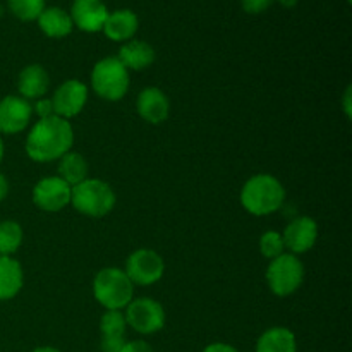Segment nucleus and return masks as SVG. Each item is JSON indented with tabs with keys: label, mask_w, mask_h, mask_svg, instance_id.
<instances>
[{
	"label": "nucleus",
	"mask_w": 352,
	"mask_h": 352,
	"mask_svg": "<svg viewBox=\"0 0 352 352\" xmlns=\"http://www.w3.org/2000/svg\"><path fill=\"white\" fill-rule=\"evenodd\" d=\"M74 144V129L71 122L58 116L38 119L26 138L28 157L38 164L58 160Z\"/></svg>",
	"instance_id": "1"
},
{
	"label": "nucleus",
	"mask_w": 352,
	"mask_h": 352,
	"mask_svg": "<svg viewBox=\"0 0 352 352\" xmlns=\"http://www.w3.org/2000/svg\"><path fill=\"white\" fill-rule=\"evenodd\" d=\"M285 201L284 184L270 174H256L246 181L241 191V205L248 213L265 217L282 208Z\"/></svg>",
	"instance_id": "2"
},
{
	"label": "nucleus",
	"mask_w": 352,
	"mask_h": 352,
	"mask_svg": "<svg viewBox=\"0 0 352 352\" xmlns=\"http://www.w3.org/2000/svg\"><path fill=\"white\" fill-rule=\"evenodd\" d=\"M93 296L105 309L120 311L133 301L134 284L120 268H103L93 278Z\"/></svg>",
	"instance_id": "3"
},
{
	"label": "nucleus",
	"mask_w": 352,
	"mask_h": 352,
	"mask_svg": "<svg viewBox=\"0 0 352 352\" xmlns=\"http://www.w3.org/2000/svg\"><path fill=\"white\" fill-rule=\"evenodd\" d=\"M116 201L117 198L113 189L102 179L88 177L72 188L71 205L79 213L91 219L109 215L116 206Z\"/></svg>",
	"instance_id": "4"
},
{
	"label": "nucleus",
	"mask_w": 352,
	"mask_h": 352,
	"mask_svg": "<svg viewBox=\"0 0 352 352\" xmlns=\"http://www.w3.org/2000/svg\"><path fill=\"white\" fill-rule=\"evenodd\" d=\"M129 71L117 57H105L91 71V88L100 98L117 102L129 91Z\"/></svg>",
	"instance_id": "5"
},
{
	"label": "nucleus",
	"mask_w": 352,
	"mask_h": 352,
	"mask_svg": "<svg viewBox=\"0 0 352 352\" xmlns=\"http://www.w3.org/2000/svg\"><path fill=\"white\" fill-rule=\"evenodd\" d=\"M305 280V265L296 254L284 253L270 261L267 268V282L270 291L278 298H287L301 287Z\"/></svg>",
	"instance_id": "6"
},
{
	"label": "nucleus",
	"mask_w": 352,
	"mask_h": 352,
	"mask_svg": "<svg viewBox=\"0 0 352 352\" xmlns=\"http://www.w3.org/2000/svg\"><path fill=\"white\" fill-rule=\"evenodd\" d=\"M126 322L127 327L141 336H151L164 329L165 325V309L158 301L151 298L133 299L126 306Z\"/></svg>",
	"instance_id": "7"
},
{
	"label": "nucleus",
	"mask_w": 352,
	"mask_h": 352,
	"mask_svg": "<svg viewBox=\"0 0 352 352\" xmlns=\"http://www.w3.org/2000/svg\"><path fill=\"white\" fill-rule=\"evenodd\" d=\"M126 275L134 285H153L164 277L165 263L164 258L153 250L141 248L129 254L126 261Z\"/></svg>",
	"instance_id": "8"
},
{
	"label": "nucleus",
	"mask_w": 352,
	"mask_h": 352,
	"mask_svg": "<svg viewBox=\"0 0 352 352\" xmlns=\"http://www.w3.org/2000/svg\"><path fill=\"white\" fill-rule=\"evenodd\" d=\"M72 188L58 175L40 179L33 188V203L43 212H60L71 205Z\"/></svg>",
	"instance_id": "9"
},
{
	"label": "nucleus",
	"mask_w": 352,
	"mask_h": 352,
	"mask_svg": "<svg viewBox=\"0 0 352 352\" xmlns=\"http://www.w3.org/2000/svg\"><path fill=\"white\" fill-rule=\"evenodd\" d=\"M55 116L69 120L82 112L86 102H88V86L78 79H67L55 89L52 96Z\"/></svg>",
	"instance_id": "10"
},
{
	"label": "nucleus",
	"mask_w": 352,
	"mask_h": 352,
	"mask_svg": "<svg viewBox=\"0 0 352 352\" xmlns=\"http://www.w3.org/2000/svg\"><path fill=\"white\" fill-rule=\"evenodd\" d=\"M33 107L19 95H7L0 100V134H19L30 126Z\"/></svg>",
	"instance_id": "11"
},
{
	"label": "nucleus",
	"mask_w": 352,
	"mask_h": 352,
	"mask_svg": "<svg viewBox=\"0 0 352 352\" xmlns=\"http://www.w3.org/2000/svg\"><path fill=\"white\" fill-rule=\"evenodd\" d=\"M284 246L291 254H302L315 246L318 239V223L311 217H296L287 223L284 234Z\"/></svg>",
	"instance_id": "12"
},
{
	"label": "nucleus",
	"mask_w": 352,
	"mask_h": 352,
	"mask_svg": "<svg viewBox=\"0 0 352 352\" xmlns=\"http://www.w3.org/2000/svg\"><path fill=\"white\" fill-rule=\"evenodd\" d=\"M69 14H71L72 24L81 31L98 33L105 26L110 12L103 0H74Z\"/></svg>",
	"instance_id": "13"
},
{
	"label": "nucleus",
	"mask_w": 352,
	"mask_h": 352,
	"mask_svg": "<svg viewBox=\"0 0 352 352\" xmlns=\"http://www.w3.org/2000/svg\"><path fill=\"white\" fill-rule=\"evenodd\" d=\"M136 107L141 119L146 120L148 124H153V126L165 122L168 119V113H170V102H168L167 95L155 86L144 88L140 93Z\"/></svg>",
	"instance_id": "14"
},
{
	"label": "nucleus",
	"mask_w": 352,
	"mask_h": 352,
	"mask_svg": "<svg viewBox=\"0 0 352 352\" xmlns=\"http://www.w3.org/2000/svg\"><path fill=\"white\" fill-rule=\"evenodd\" d=\"M50 88V76L40 64L26 65L17 78V91L24 100H40Z\"/></svg>",
	"instance_id": "15"
},
{
	"label": "nucleus",
	"mask_w": 352,
	"mask_h": 352,
	"mask_svg": "<svg viewBox=\"0 0 352 352\" xmlns=\"http://www.w3.org/2000/svg\"><path fill=\"white\" fill-rule=\"evenodd\" d=\"M138 28H140V19H138L136 12H133L131 9H119L109 14L102 31L109 40L126 43V41L133 40L134 34L138 33Z\"/></svg>",
	"instance_id": "16"
},
{
	"label": "nucleus",
	"mask_w": 352,
	"mask_h": 352,
	"mask_svg": "<svg viewBox=\"0 0 352 352\" xmlns=\"http://www.w3.org/2000/svg\"><path fill=\"white\" fill-rule=\"evenodd\" d=\"M127 71H143L155 62V50L150 43L141 40H129L120 47L117 55Z\"/></svg>",
	"instance_id": "17"
},
{
	"label": "nucleus",
	"mask_w": 352,
	"mask_h": 352,
	"mask_svg": "<svg viewBox=\"0 0 352 352\" xmlns=\"http://www.w3.org/2000/svg\"><path fill=\"white\" fill-rule=\"evenodd\" d=\"M36 21L40 30L48 38H65L74 30L71 14L60 7H45Z\"/></svg>",
	"instance_id": "18"
},
{
	"label": "nucleus",
	"mask_w": 352,
	"mask_h": 352,
	"mask_svg": "<svg viewBox=\"0 0 352 352\" xmlns=\"http://www.w3.org/2000/svg\"><path fill=\"white\" fill-rule=\"evenodd\" d=\"M24 284L23 267L12 256H0V301L14 299Z\"/></svg>",
	"instance_id": "19"
},
{
	"label": "nucleus",
	"mask_w": 352,
	"mask_h": 352,
	"mask_svg": "<svg viewBox=\"0 0 352 352\" xmlns=\"http://www.w3.org/2000/svg\"><path fill=\"white\" fill-rule=\"evenodd\" d=\"M254 352H298V340L292 330L274 327L261 333Z\"/></svg>",
	"instance_id": "20"
},
{
	"label": "nucleus",
	"mask_w": 352,
	"mask_h": 352,
	"mask_svg": "<svg viewBox=\"0 0 352 352\" xmlns=\"http://www.w3.org/2000/svg\"><path fill=\"white\" fill-rule=\"evenodd\" d=\"M88 162L81 153L67 151L64 157L58 158V177L67 182L71 188H74L79 182L88 179Z\"/></svg>",
	"instance_id": "21"
},
{
	"label": "nucleus",
	"mask_w": 352,
	"mask_h": 352,
	"mask_svg": "<svg viewBox=\"0 0 352 352\" xmlns=\"http://www.w3.org/2000/svg\"><path fill=\"white\" fill-rule=\"evenodd\" d=\"M23 244V227L14 220L0 222V256H12Z\"/></svg>",
	"instance_id": "22"
},
{
	"label": "nucleus",
	"mask_w": 352,
	"mask_h": 352,
	"mask_svg": "<svg viewBox=\"0 0 352 352\" xmlns=\"http://www.w3.org/2000/svg\"><path fill=\"white\" fill-rule=\"evenodd\" d=\"M10 12L24 23L36 21L38 16L43 12L45 0H7Z\"/></svg>",
	"instance_id": "23"
},
{
	"label": "nucleus",
	"mask_w": 352,
	"mask_h": 352,
	"mask_svg": "<svg viewBox=\"0 0 352 352\" xmlns=\"http://www.w3.org/2000/svg\"><path fill=\"white\" fill-rule=\"evenodd\" d=\"M127 322L124 313L107 309L100 318V336L102 337H126Z\"/></svg>",
	"instance_id": "24"
},
{
	"label": "nucleus",
	"mask_w": 352,
	"mask_h": 352,
	"mask_svg": "<svg viewBox=\"0 0 352 352\" xmlns=\"http://www.w3.org/2000/svg\"><path fill=\"white\" fill-rule=\"evenodd\" d=\"M284 239H282V234L277 230H267L263 236L260 237V253L263 254L267 260H275L280 254H284Z\"/></svg>",
	"instance_id": "25"
},
{
	"label": "nucleus",
	"mask_w": 352,
	"mask_h": 352,
	"mask_svg": "<svg viewBox=\"0 0 352 352\" xmlns=\"http://www.w3.org/2000/svg\"><path fill=\"white\" fill-rule=\"evenodd\" d=\"M124 344H126V337H100L102 352H120Z\"/></svg>",
	"instance_id": "26"
},
{
	"label": "nucleus",
	"mask_w": 352,
	"mask_h": 352,
	"mask_svg": "<svg viewBox=\"0 0 352 352\" xmlns=\"http://www.w3.org/2000/svg\"><path fill=\"white\" fill-rule=\"evenodd\" d=\"M274 2L275 0H243V9L248 14H261Z\"/></svg>",
	"instance_id": "27"
},
{
	"label": "nucleus",
	"mask_w": 352,
	"mask_h": 352,
	"mask_svg": "<svg viewBox=\"0 0 352 352\" xmlns=\"http://www.w3.org/2000/svg\"><path fill=\"white\" fill-rule=\"evenodd\" d=\"M33 112H36L38 119H47V117L55 116L54 113V105H52V100L50 98H40L36 100L33 107Z\"/></svg>",
	"instance_id": "28"
},
{
	"label": "nucleus",
	"mask_w": 352,
	"mask_h": 352,
	"mask_svg": "<svg viewBox=\"0 0 352 352\" xmlns=\"http://www.w3.org/2000/svg\"><path fill=\"white\" fill-rule=\"evenodd\" d=\"M120 352H155L153 347L144 340H126Z\"/></svg>",
	"instance_id": "29"
},
{
	"label": "nucleus",
	"mask_w": 352,
	"mask_h": 352,
	"mask_svg": "<svg viewBox=\"0 0 352 352\" xmlns=\"http://www.w3.org/2000/svg\"><path fill=\"white\" fill-rule=\"evenodd\" d=\"M201 352H239L234 346L226 342H213L210 346H206Z\"/></svg>",
	"instance_id": "30"
},
{
	"label": "nucleus",
	"mask_w": 352,
	"mask_h": 352,
	"mask_svg": "<svg viewBox=\"0 0 352 352\" xmlns=\"http://www.w3.org/2000/svg\"><path fill=\"white\" fill-rule=\"evenodd\" d=\"M9 196V181H7L6 175L0 172V203Z\"/></svg>",
	"instance_id": "31"
},
{
	"label": "nucleus",
	"mask_w": 352,
	"mask_h": 352,
	"mask_svg": "<svg viewBox=\"0 0 352 352\" xmlns=\"http://www.w3.org/2000/svg\"><path fill=\"white\" fill-rule=\"evenodd\" d=\"M349 100H351V86L349 88L346 89V113H347V117H351V103H349Z\"/></svg>",
	"instance_id": "32"
},
{
	"label": "nucleus",
	"mask_w": 352,
	"mask_h": 352,
	"mask_svg": "<svg viewBox=\"0 0 352 352\" xmlns=\"http://www.w3.org/2000/svg\"><path fill=\"white\" fill-rule=\"evenodd\" d=\"M275 2L280 3L282 7H287V9H291V7H294L299 0H275Z\"/></svg>",
	"instance_id": "33"
},
{
	"label": "nucleus",
	"mask_w": 352,
	"mask_h": 352,
	"mask_svg": "<svg viewBox=\"0 0 352 352\" xmlns=\"http://www.w3.org/2000/svg\"><path fill=\"white\" fill-rule=\"evenodd\" d=\"M33 352H62L57 347H52V346H43V347H36Z\"/></svg>",
	"instance_id": "34"
},
{
	"label": "nucleus",
	"mask_w": 352,
	"mask_h": 352,
	"mask_svg": "<svg viewBox=\"0 0 352 352\" xmlns=\"http://www.w3.org/2000/svg\"><path fill=\"white\" fill-rule=\"evenodd\" d=\"M2 160H3V141L2 138H0V164H2Z\"/></svg>",
	"instance_id": "35"
},
{
	"label": "nucleus",
	"mask_w": 352,
	"mask_h": 352,
	"mask_svg": "<svg viewBox=\"0 0 352 352\" xmlns=\"http://www.w3.org/2000/svg\"><path fill=\"white\" fill-rule=\"evenodd\" d=\"M347 2H351V0H347Z\"/></svg>",
	"instance_id": "36"
}]
</instances>
